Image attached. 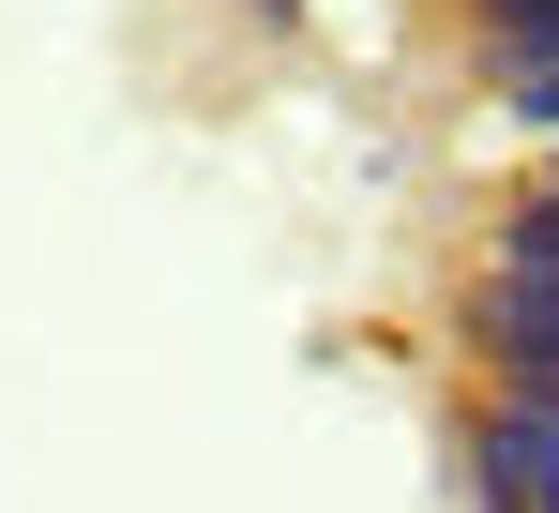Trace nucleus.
<instances>
[{"mask_svg":"<svg viewBox=\"0 0 559 513\" xmlns=\"http://www.w3.org/2000/svg\"><path fill=\"white\" fill-rule=\"evenodd\" d=\"M468 347H484L499 393H545V408H559V272L484 256V287H468Z\"/></svg>","mask_w":559,"mask_h":513,"instance_id":"obj_1","label":"nucleus"},{"mask_svg":"<svg viewBox=\"0 0 559 513\" xmlns=\"http://www.w3.org/2000/svg\"><path fill=\"white\" fill-rule=\"evenodd\" d=\"M468 513H559V408L545 393L468 408Z\"/></svg>","mask_w":559,"mask_h":513,"instance_id":"obj_2","label":"nucleus"},{"mask_svg":"<svg viewBox=\"0 0 559 513\" xmlns=\"http://www.w3.org/2000/svg\"><path fill=\"white\" fill-rule=\"evenodd\" d=\"M484 76H559V0H530V15H484Z\"/></svg>","mask_w":559,"mask_h":513,"instance_id":"obj_3","label":"nucleus"},{"mask_svg":"<svg viewBox=\"0 0 559 513\" xmlns=\"http://www.w3.org/2000/svg\"><path fill=\"white\" fill-rule=\"evenodd\" d=\"M499 256H530V272H559V181H530V196L499 212Z\"/></svg>","mask_w":559,"mask_h":513,"instance_id":"obj_4","label":"nucleus"},{"mask_svg":"<svg viewBox=\"0 0 559 513\" xmlns=\"http://www.w3.org/2000/svg\"><path fill=\"white\" fill-rule=\"evenodd\" d=\"M499 121H530V136H559V76H499Z\"/></svg>","mask_w":559,"mask_h":513,"instance_id":"obj_5","label":"nucleus"},{"mask_svg":"<svg viewBox=\"0 0 559 513\" xmlns=\"http://www.w3.org/2000/svg\"><path fill=\"white\" fill-rule=\"evenodd\" d=\"M468 15H530V0H468Z\"/></svg>","mask_w":559,"mask_h":513,"instance_id":"obj_6","label":"nucleus"}]
</instances>
